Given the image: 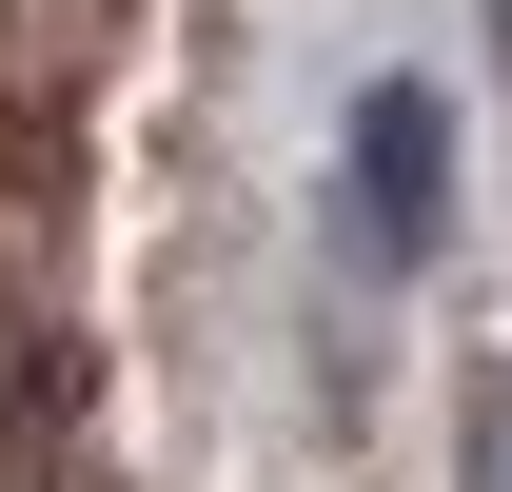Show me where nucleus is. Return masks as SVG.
Masks as SVG:
<instances>
[{
    "instance_id": "f257e3e1",
    "label": "nucleus",
    "mask_w": 512,
    "mask_h": 492,
    "mask_svg": "<svg viewBox=\"0 0 512 492\" xmlns=\"http://www.w3.org/2000/svg\"><path fill=\"white\" fill-rule=\"evenodd\" d=\"M355 237L375 256H434L453 237V99L434 79H375V99H355Z\"/></svg>"
},
{
    "instance_id": "f03ea898",
    "label": "nucleus",
    "mask_w": 512,
    "mask_h": 492,
    "mask_svg": "<svg viewBox=\"0 0 512 492\" xmlns=\"http://www.w3.org/2000/svg\"><path fill=\"white\" fill-rule=\"evenodd\" d=\"M473 492H512V394H493V414H473Z\"/></svg>"
}]
</instances>
